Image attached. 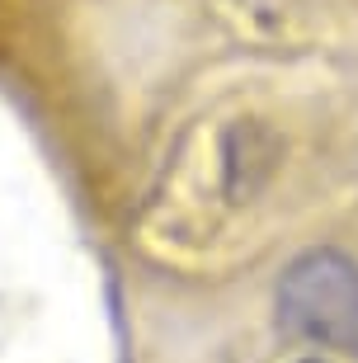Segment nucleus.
Listing matches in <instances>:
<instances>
[{"instance_id": "nucleus-1", "label": "nucleus", "mask_w": 358, "mask_h": 363, "mask_svg": "<svg viewBox=\"0 0 358 363\" xmlns=\"http://www.w3.org/2000/svg\"><path fill=\"white\" fill-rule=\"evenodd\" d=\"M279 321L297 340L358 350V264L340 250H306L279 283Z\"/></svg>"}]
</instances>
